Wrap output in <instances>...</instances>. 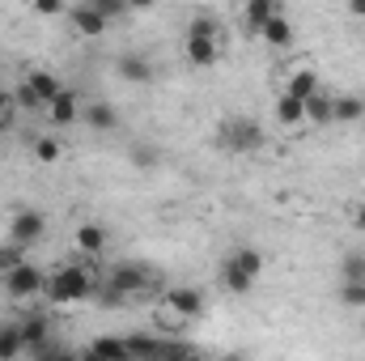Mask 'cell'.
<instances>
[{
  "mask_svg": "<svg viewBox=\"0 0 365 361\" xmlns=\"http://www.w3.org/2000/svg\"><path fill=\"white\" fill-rule=\"evenodd\" d=\"M259 272H264V255L255 247H238V251H230L221 260V285L230 293H251V285L259 280Z\"/></svg>",
  "mask_w": 365,
  "mask_h": 361,
  "instance_id": "6da1fadb",
  "label": "cell"
},
{
  "mask_svg": "<svg viewBox=\"0 0 365 361\" xmlns=\"http://www.w3.org/2000/svg\"><path fill=\"white\" fill-rule=\"evenodd\" d=\"M43 293H47V302H81V298H90L93 293V276L90 268H77V264H68V268H56L47 280H43Z\"/></svg>",
  "mask_w": 365,
  "mask_h": 361,
  "instance_id": "7a4b0ae2",
  "label": "cell"
},
{
  "mask_svg": "<svg viewBox=\"0 0 365 361\" xmlns=\"http://www.w3.org/2000/svg\"><path fill=\"white\" fill-rule=\"evenodd\" d=\"M217 141L225 149H238V153H251V149H264V128L255 119H225Z\"/></svg>",
  "mask_w": 365,
  "mask_h": 361,
  "instance_id": "3957f363",
  "label": "cell"
},
{
  "mask_svg": "<svg viewBox=\"0 0 365 361\" xmlns=\"http://www.w3.org/2000/svg\"><path fill=\"white\" fill-rule=\"evenodd\" d=\"M43 234H47V217H43V213H34V208L13 213V221H9V243H17V247L26 251V247H34Z\"/></svg>",
  "mask_w": 365,
  "mask_h": 361,
  "instance_id": "277c9868",
  "label": "cell"
},
{
  "mask_svg": "<svg viewBox=\"0 0 365 361\" xmlns=\"http://www.w3.org/2000/svg\"><path fill=\"white\" fill-rule=\"evenodd\" d=\"M182 51H187V60L195 64V68H212L217 64V56H221V47H217V39L212 34H182Z\"/></svg>",
  "mask_w": 365,
  "mask_h": 361,
  "instance_id": "5b68a950",
  "label": "cell"
},
{
  "mask_svg": "<svg viewBox=\"0 0 365 361\" xmlns=\"http://www.w3.org/2000/svg\"><path fill=\"white\" fill-rule=\"evenodd\" d=\"M149 280H153V272L140 268V264H115L110 268V289L115 293H136V289H149Z\"/></svg>",
  "mask_w": 365,
  "mask_h": 361,
  "instance_id": "8992f818",
  "label": "cell"
},
{
  "mask_svg": "<svg viewBox=\"0 0 365 361\" xmlns=\"http://www.w3.org/2000/svg\"><path fill=\"white\" fill-rule=\"evenodd\" d=\"M43 272L34 268V264H21V268H13L4 276V289L13 293V298H34V293H43Z\"/></svg>",
  "mask_w": 365,
  "mask_h": 361,
  "instance_id": "52a82bcc",
  "label": "cell"
},
{
  "mask_svg": "<svg viewBox=\"0 0 365 361\" xmlns=\"http://www.w3.org/2000/svg\"><path fill=\"white\" fill-rule=\"evenodd\" d=\"M166 306H170L179 319H195V315L204 310V293H200L195 285H175V289L166 293Z\"/></svg>",
  "mask_w": 365,
  "mask_h": 361,
  "instance_id": "ba28073f",
  "label": "cell"
},
{
  "mask_svg": "<svg viewBox=\"0 0 365 361\" xmlns=\"http://www.w3.org/2000/svg\"><path fill=\"white\" fill-rule=\"evenodd\" d=\"M21 340H26V349L34 353V349H43V345H51L56 336H51V315H30V319H21Z\"/></svg>",
  "mask_w": 365,
  "mask_h": 361,
  "instance_id": "9c48e42d",
  "label": "cell"
},
{
  "mask_svg": "<svg viewBox=\"0 0 365 361\" xmlns=\"http://www.w3.org/2000/svg\"><path fill=\"white\" fill-rule=\"evenodd\" d=\"M115 68H119V77H123V81H132V86H149V81H153V64H149L145 56H136V51L119 56V60H115Z\"/></svg>",
  "mask_w": 365,
  "mask_h": 361,
  "instance_id": "30bf717a",
  "label": "cell"
},
{
  "mask_svg": "<svg viewBox=\"0 0 365 361\" xmlns=\"http://www.w3.org/2000/svg\"><path fill=\"white\" fill-rule=\"evenodd\" d=\"M81 119L90 123L93 132H115V128H119V111H115L110 102H86V106H81Z\"/></svg>",
  "mask_w": 365,
  "mask_h": 361,
  "instance_id": "8fae6325",
  "label": "cell"
},
{
  "mask_svg": "<svg viewBox=\"0 0 365 361\" xmlns=\"http://www.w3.org/2000/svg\"><path fill=\"white\" fill-rule=\"evenodd\" d=\"M26 86L34 90V98H38L43 106H51V102H56V98L64 93V86H60V77H56V73H47V68H34V73L26 77Z\"/></svg>",
  "mask_w": 365,
  "mask_h": 361,
  "instance_id": "7c38bea8",
  "label": "cell"
},
{
  "mask_svg": "<svg viewBox=\"0 0 365 361\" xmlns=\"http://www.w3.org/2000/svg\"><path fill=\"white\" fill-rule=\"evenodd\" d=\"M123 345H128L132 361H162V340L149 332H132V336H123Z\"/></svg>",
  "mask_w": 365,
  "mask_h": 361,
  "instance_id": "4fadbf2b",
  "label": "cell"
},
{
  "mask_svg": "<svg viewBox=\"0 0 365 361\" xmlns=\"http://www.w3.org/2000/svg\"><path fill=\"white\" fill-rule=\"evenodd\" d=\"M47 115H51V123H56V128H68L73 119H81V98H77L73 90H64L51 106H47Z\"/></svg>",
  "mask_w": 365,
  "mask_h": 361,
  "instance_id": "5bb4252c",
  "label": "cell"
},
{
  "mask_svg": "<svg viewBox=\"0 0 365 361\" xmlns=\"http://www.w3.org/2000/svg\"><path fill=\"white\" fill-rule=\"evenodd\" d=\"M284 93L297 98V102H310V98L319 93V73H314V68H297V73L284 81Z\"/></svg>",
  "mask_w": 365,
  "mask_h": 361,
  "instance_id": "9a60e30c",
  "label": "cell"
},
{
  "mask_svg": "<svg viewBox=\"0 0 365 361\" xmlns=\"http://www.w3.org/2000/svg\"><path fill=\"white\" fill-rule=\"evenodd\" d=\"M90 353L98 361H132L128 345H123V336H93V340H90Z\"/></svg>",
  "mask_w": 365,
  "mask_h": 361,
  "instance_id": "2e32d148",
  "label": "cell"
},
{
  "mask_svg": "<svg viewBox=\"0 0 365 361\" xmlns=\"http://www.w3.org/2000/svg\"><path fill=\"white\" fill-rule=\"evenodd\" d=\"M276 13H280V9H276L272 0H251V4L242 9V26H247L251 34H259V30H264V26L272 21Z\"/></svg>",
  "mask_w": 365,
  "mask_h": 361,
  "instance_id": "e0dca14e",
  "label": "cell"
},
{
  "mask_svg": "<svg viewBox=\"0 0 365 361\" xmlns=\"http://www.w3.org/2000/svg\"><path fill=\"white\" fill-rule=\"evenodd\" d=\"M21 353H26L21 323H0V361H17Z\"/></svg>",
  "mask_w": 365,
  "mask_h": 361,
  "instance_id": "ac0fdd59",
  "label": "cell"
},
{
  "mask_svg": "<svg viewBox=\"0 0 365 361\" xmlns=\"http://www.w3.org/2000/svg\"><path fill=\"white\" fill-rule=\"evenodd\" d=\"M306 119H310V123H319V128H323V123H336V98L319 90L310 102H306Z\"/></svg>",
  "mask_w": 365,
  "mask_h": 361,
  "instance_id": "d6986e66",
  "label": "cell"
},
{
  "mask_svg": "<svg viewBox=\"0 0 365 361\" xmlns=\"http://www.w3.org/2000/svg\"><path fill=\"white\" fill-rule=\"evenodd\" d=\"M259 39H264L268 47H289V43H293V21H289L284 13H276L272 21L259 30Z\"/></svg>",
  "mask_w": 365,
  "mask_h": 361,
  "instance_id": "ffe728a7",
  "label": "cell"
},
{
  "mask_svg": "<svg viewBox=\"0 0 365 361\" xmlns=\"http://www.w3.org/2000/svg\"><path fill=\"white\" fill-rule=\"evenodd\" d=\"M73 26H77V34H102L106 30V17L93 9V4H81V9H73Z\"/></svg>",
  "mask_w": 365,
  "mask_h": 361,
  "instance_id": "44dd1931",
  "label": "cell"
},
{
  "mask_svg": "<svg viewBox=\"0 0 365 361\" xmlns=\"http://www.w3.org/2000/svg\"><path fill=\"white\" fill-rule=\"evenodd\" d=\"M106 247V230L98 225V221H86V225H77V251H86V255H98Z\"/></svg>",
  "mask_w": 365,
  "mask_h": 361,
  "instance_id": "7402d4cb",
  "label": "cell"
},
{
  "mask_svg": "<svg viewBox=\"0 0 365 361\" xmlns=\"http://www.w3.org/2000/svg\"><path fill=\"white\" fill-rule=\"evenodd\" d=\"M276 119H280L284 128H297V123L306 119V102H297V98L280 93V98H276Z\"/></svg>",
  "mask_w": 365,
  "mask_h": 361,
  "instance_id": "603a6c76",
  "label": "cell"
},
{
  "mask_svg": "<svg viewBox=\"0 0 365 361\" xmlns=\"http://www.w3.org/2000/svg\"><path fill=\"white\" fill-rule=\"evenodd\" d=\"M361 115H365V98H357V93L336 98V119H340V123H357Z\"/></svg>",
  "mask_w": 365,
  "mask_h": 361,
  "instance_id": "cb8c5ba5",
  "label": "cell"
},
{
  "mask_svg": "<svg viewBox=\"0 0 365 361\" xmlns=\"http://www.w3.org/2000/svg\"><path fill=\"white\" fill-rule=\"evenodd\" d=\"M340 276H344V285H365V255L361 251H349L340 260Z\"/></svg>",
  "mask_w": 365,
  "mask_h": 361,
  "instance_id": "d4e9b609",
  "label": "cell"
},
{
  "mask_svg": "<svg viewBox=\"0 0 365 361\" xmlns=\"http://www.w3.org/2000/svg\"><path fill=\"white\" fill-rule=\"evenodd\" d=\"M34 361H81V353H73V349H64L60 340H51V345L34 349Z\"/></svg>",
  "mask_w": 365,
  "mask_h": 361,
  "instance_id": "484cf974",
  "label": "cell"
},
{
  "mask_svg": "<svg viewBox=\"0 0 365 361\" xmlns=\"http://www.w3.org/2000/svg\"><path fill=\"white\" fill-rule=\"evenodd\" d=\"M21 264H26V255H21V247L4 238V247H0V276H9V272H13V268H21Z\"/></svg>",
  "mask_w": 365,
  "mask_h": 361,
  "instance_id": "4316f807",
  "label": "cell"
},
{
  "mask_svg": "<svg viewBox=\"0 0 365 361\" xmlns=\"http://www.w3.org/2000/svg\"><path fill=\"white\" fill-rule=\"evenodd\" d=\"M34 158L47 162V166L60 162V141H56V136H34Z\"/></svg>",
  "mask_w": 365,
  "mask_h": 361,
  "instance_id": "83f0119b",
  "label": "cell"
},
{
  "mask_svg": "<svg viewBox=\"0 0 365 361\" xmlns=\"http://www.w3.org/2000/svg\"><path fill=\"white\" fill-rule=\"evenodd\" d=\"M13 106H17V111H47V106H43V102L34 98V90H30L26 81H21V86L13 90Z\"/></svg>",
  "mask_w": 365,
  "mask_h": 361,
  "instance_id": "f1b7e54d",
  "label": "cell"
},
{
  "mask_svg": "<svg viewBox=\"0 0 365 361\" xmlns=\"http://www.w3.org/2000/svg\"><path fill=\"white\" fill-rule=\"evenodd\" d=\"M93 9H98V13H102V17H106V21H110V17H123V13H128V4H123V0H90Z\"/></svg>",
  "mask_w": 365,
  "mask_h": 361,
  "instance_id": "f546056e",
  "label": "cell"
},
{
  "mask_svg": "<svg viewBox=\"0 0 365 361\" xmlns=\"http://www.w3.org/2000/svg\"><path fill=\"white\" fill-rule=\"evenodd\" d=\"M340 302L344 306H365V285H340Z\"/></svg>",
  "mask_w": 365,
  "mask_h": 361,
  "instance_id": "4dcf8cb0",
  "label": "cell"
},
{
  "mask_svg": "<svg viewBox=\"0 0 365 361\" xmlns=\"http://www.w3.org/2000/svg\"><path fill=\"white\" fill-rule=\"evenodd\" d=\"M34 13H38V17H60L64 4H60V0H34Z\"/></svg>",
  "mask_w": 365,
  "mask_h": 361,
  "instance_id": "1f68e13d",
  "label": "cell"
},
{
  "mask_svg": "<svg viewBox=\"0 0 365 361\" xmlns=\"http://www.w3.org/2000/svg\"><path fill=\"white\" fill-rule=\"evenodd\" d=\"M132 162H136V166H153V162H158V153H153V149H145V145H136V149H132Z\"/></svg>",
  "mask_w": 365,
  "mask_h": 361,
  "instance_id": "d6a6232c",
  "label": "cell"
},
{
  "mask_svg": "<svg viewBox=\"0 0 365 361\" xmlns=\"http://www.w3.org/2000/svg\"><path fill=\"white\" fill-rule=\"evenodd\" d=\"M353 225H357V230L365 234V200L357 204V208H353Z\"/></svg>",
  "mask_w": 365,
  "mask_h": 361,
  "instance_id": "836d02e7",
  "label": "cell"
},
{
  "mask_svg": "<svg viewBox=\"0 0 365 361\" xmlns=\"http://www.w3.org/2000/svg\"><path fill=\"white\" fill-rule=\"evenodd\" d=\"M4 111H13V93L9 90H0V115H4Z\"/></svg>",
  "mask_w": 365,
  "mask_h": 361,
  "instance_id": "e575fe53",
  "label": "cell"
},
{
  "mask_svg": "<svg viewBox=\"0 0 365 361\" xmlns=\"http://www.w3.org/2000/svg\"><path fill=\"white\" fill-rule=\"evenodd\" d=\"M221 361H251V357H247V353H225Z\"/></svg>",
  "mask_w": 365,
  "mask_h": 361,
  "instance_id": "d590c367",
  "label": "cell"
},
{
  "mask_svg": "<svg viewBox=\"0 0 365 361\" xmlns=\"http://www.w3.org/2000/svg\"><path fill=\"white\" fill-rule=\"evenodd\" d=\"M353 17H365V4H353Z\"/></svg>",
  "mask_w": 365,
  "mask_h": 361,
  "instance_id": "8d00e7d4",
  "label": "cell"
},
{
  "mask_svg": "<svg viewBox=\"0 0 365 361\" xmlns=\"http://www.w3.org/2000/svg\"><path fill=\"white\" fill-rule=\"evenodd\" d=\"M191 361H204V357H191Z\"/></svg>",
  "mask_w": 365,
  "mask_h": 361,
  "instance_id": "74e56055",
  "label": "cell"
}]
</instances>
